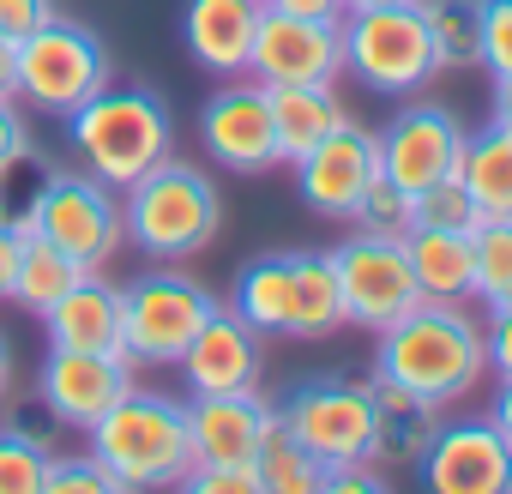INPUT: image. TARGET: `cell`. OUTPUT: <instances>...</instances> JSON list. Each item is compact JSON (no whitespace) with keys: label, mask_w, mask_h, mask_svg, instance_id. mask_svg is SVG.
Segmentation results:
<instances>
[{"label":"cell","mask_w":512,"mask_h":494,"mask_svg":"<svg viewBox=\"0 0 512 494\" xmlns=\"http://www.w3.org/2000/svg\"><path fill=\"white\" fill-rule=\"evenodd\" d=\"M368 386H374V470H416L440 428V404L380 374Z\"/></svg>","instance_id":"cell-20"},{"label":"cell","mask_w":512,"mask_h":494,"mask_svg":"<svg viewBox=\"0 0 512 494\" xmlns=\"http://www.w3.org/2000/svg\"><path fill=\"white\" fill-rule=\"evenodd\" d=\"M49 344L55 350H121V290L103 284L97 272H85L67 296H55L43 314ZM127 356V350H121Z\"/></svg>","instance_id":"cell-21"},{"label":"cell","mask_w":512,"mask_h":494,"mask_svg":"<svg viewBox=\"0 0 512 494\" xmlns=\"http://www.w3.org/2000/svg\"><path fill=\"white\" fill-rule=\"evenodd\" d=\"M404 254L416 272V290L434 302H470V235L464 229H428L410 223Z\"/></svg>","instance_id":"cell-23"},{"label":"cell","mask_w":512,"mask_h":494,"mask_svg":"<svg viewBox=\"0 0 512 494\" xmlns=\"http://www.w3.org/2000/svg\"><path fill=\"white\" fill-rule=\"evenodd\" d=\"M278 422L302 440L320 470L374 464V386L368 380H308Z\"/></svg>","instance_id":"cell-9"},{"label":"cell","mask_w":512,"mask_h":494,"mask_svg":"<svg viewBox=\"0 0 512 494\" xmlns=\"http://www.w3.org/2000/svg\"><path fill=\"white\" fill-rule=\"evenodd\" d=\"M13 272H19V229L0 217V302H13Z\"/></svg>","instance_id":"cell-41"},{"label":"cell","mask_w":512,"mask_h":494,"mask_svg":"<svg viewBox=\"0 0 512 494\" xmlns=\"http://www.w3.org/2000/svg\"><path fill=\"white\" fill-rule=\"evenodd\" d=\"M440 67H482V0H416Z\"/></svg>","instance_id":"cell-28"},{"label":"cell","mask_w":512,"mask_h":494,"mask_svg":"<svg viewBox=\"0 0 512 494\" xmlns=\"http://www.w3.org/2000/svg\"><path fill=\"white\" fill-rule=\"evenodd\" d=\"M482 344H488V374L512 380V296L488 308V326H482Z\"/></svg>","instance_id":"cell-37"},{"label":"cell","mask_w":512,"mask_h":494,"mask_svg":"<svg viewBox=\"0 0 512 494\" xmlns=\"http://www.w3.org/2000/svg\"><path fill=\"white\" fill-rule=\"evenodd\" d=\"M199 392H253L260 386V368H266V350H260V332H253L235 308H211V320L193 332V344L181 350L175 362Z\"/></svg>","instance_id":"cell-18"},{"label":"cell","mask_w":512,"mask_h":494,"mask_svg":"<svg viewBox=\"0 0 512 494\" xmlns=\"http://www.w3.org/2000/svg\"><path fill=\"white\" fill-rule=\"evenodd\" d=\"M43 494H121V482L103 470L97 452H85V458H55V452H49Z\"/></svg>","instance_id":"cell-34"},{"label":"cell","mask_w":512,"mask_h":494,"mask_svg":"<svg viewBox=\"0 0 512 494\" xmlns=\"http://www.w3.org/2000/svg\"><path fill=\"white\" fill-rule=\"evenodd\" d=\"M49 19H55V0H0V37L7 43H25Z\"/></svg>","instance_id":"cell-38"},{"label":"cell","mask_w":512,"mask_h":494,"mask_svg":"<svg viewBox=\"0 0 512 494\" xmlns=\"http://www.w3.org/2000/svg\"><path fill=\"white\" fill-rule=\"evenodd\" d=\"M235 314L260 338H284V326H290V254H266V260L241 266Z\"/></svg>","instance_id":"cell-26"},{"label":"cell","mask_w":512,"mask_h":494,"mask_svg":"<svg viewBox=\"0 0 512 494\" xmlns=\"http://www.w3.org/2000/svg\"><path fill=\"white\" fill-rule=\"evenodd\" d=\"M181 488H193V494H260V464H193Z\"/></svg>","instance_id":"cell-36"},{"label":"cell","mask_w":512,"mask_h":494,"mask_svg":"<svg viewBox=\"0 0 512 494\" xmlns=\"http://www.w3.org/2000/svg\"><path fill=\"white\" fill-rule=\"evenodd\" d=\"M374 374L398 380L422 398H434L440 410L470 398L488 374V344H482V320L464 302H434L422 296L404 320H392L386 332H374Z\"/></svg>","instance_id":"cell-1"},{"label":"cell","mask_w":512,"mask_h":494,"mask_svg":"<svg viewBox=\"0 0 512 494\" xmlns=\"http://www.w3.org/2000/svg\"><path fill=\"white\" fill-rule=\"evenodd\" d=\"M67 133H73V151L85 157V169L115 193L133 187L163 157H175V121H169L163 97H151V91L103 85L91 103H79L67 115Z\"/></svg>","instance_id":"cell-4"},{"label":"cell","mask_w":512,"mask_h":494,"mask_svg":"<svg viewBox=\"0 0 512 494\" xmlns=\"http://www.w3.org/2000/svg\"><path fill=\"white\" fill-rule=\"evenodd\" d=\"M91 452L121 488H181L193 470V440H187V404L163 392H127L115 410H103L91 428Z\"/></svg>","instance_id":"cell-3"},{"label":"cell","mask_w":512,"mask_h":494,"mask_svg":"<svg viewBox=\"0 0 512 494\" xmlns=\"http://www.w3.org/2000/svg\"><path fill=\"white\" fill-rule=\"evenodd\" d=\"M260 13H266V0H187L181 43L205 73L241 79L247 55H253V31H260Z\"/></svg>","instance_id":"cell-19"},{"label":"cell","mask_w":512,"mask_h":494,"mask_svg":"<svg viewBox=\"0 0 512 494\" xmlns=\"http://www.w3.org/2000/svg\"><path fill=\"white\" fill-rule=\"evenodd\" d=\"M199 139L229 175H266L278 169V127H272V97L260 79H223V91L199 109Z\"/></svg>","instance_id":"cell-12"},{"label":"cell","mask_w":512,"mask_h":494,"mask_svg":"<svg viewBox=\"0 0 512 494\" xmlns=\"http://www.w3.org/2000/svg\"><path fill=\"white\" fill-rule=\"evenodd\" d=\"M25 145H31L25 139V115L13 109V97H0V163H13Z\"/></svg>","instance_id":"cell-40"},{"label":"cell","mask_w":512,"mask_h":494,"mask_svg":"<svg viewBox=\"0 0 512 494\" xmlns=\"http://www.w3.org/2000/svg\"><path fill=\"white\" fill-rule=\"evenodd\" d=\"M332 266H338V290H344V326L386 332L392 320H404L422 302L416 272H410V254H404L398 235L356 229L350 241L332 247Z\"/></svg>","instance_id":"cell-10"},{"label":"cell","mask_w":512,"mask_h":494,"mask_svg":"<svg viewBox=\"0 0 512 494\" xmlns=\"http://www.w3.org/2000/svg\"><path fill=\"white\" fill-rule=\"evenodd\" d=\"M416 223H428V229H476L482 223V211H476V199H470V187L458 181V175H446V181H434L428 193H416Z\"/></svg>","instance_id":"cell-33"},{"label":"cell","mask_w":512,"mask_h":494,"mask_svg":"<svg viewBox=\"0 0 512 494\" xmlns=\"http://www.w3.org/2000/svg\"><path fill=\"white\" fill-rule=\"evenodd\" d=\"M43 410L61 422V428H91L103 410H115L127 392H133V362L121 350H55L49 344V362H43Z\"/></svg>","instance_id":"cell-14"},{"label":"cell","mask_w":512,"mask_h":494,"mask_svg":"<svg viewBox=\"0 0 512 494\" xmlns=\"http://www.w3.org/2000/svg\"><path fill=\"white\" fill-rule=\"evenodd\" d=\"M266 7L290 13V19H320V25H344V0H266Z\"/></svg>","instance_id":"cell-39"},{"label":"cell","mask_w":512,"mask_h":494,"mask_svg":"<svg viewBox=\"0 0 512 494\" xmlns=\"http://www.w3.org/2000/svg\"><path fill=\"white\" fill-rule=\"evenodd\" d=\"M344 326V290L332 254H290V326L284 338H332Z\"/></svg>","instance_id":"cell-24"},{"label":"cell","mask_w":512,"mask_h":494,"mask_svg":"<svg viewBox=\"0 0 512 494\" xmlns=\"http://www.w3.org/2000/svg\"><path fill=\"white\" fill-rule=\"evenodd\" d=\"M290 169H296V187H302L308 211L350 223V211L362 205V193L380 181V145H374V133H362L356 121H338V127H332L302 163H290Z\"/></svg>","instance_id":"cell-15"},{"label":"cell","mask_w":512,"mask_h":494,"mask_svg":"<svg viewBox=\"0 0 512 494\" xmlns=\"http://www.w3.org/2000/svg\"><path fill=\"white\" fill-rule=\"evenodd\" d=\"M416 470L434 494H506V434L494 422L434 428Z\"/></svg>","instance_id":"cell-17"},{"label":"cell","mask_w":512,"mask_h":494,"mask_svg":"<svg viewBox=\"0 0 512 494\" xmlns=\"http://www.w3.org/2000/svg\"><path fill=\"white\" fill-rule=\"evenodd\" d=\"M494 121L512 127V79H494Z\"/></svg>","instance_id":"cell-44"},{"label":"cell","mask_w":512,"mask_h":494,"mask_svg":"<svg viewBox=\"0 0 512 494\" xmlns=\"http://www.w3.org/2000/svg\"><path fill=\"white\" fill-rule=\"evenodd\" d=\"M350 223H356V229H368V235H398V241H404V235H410V223H416V199L380 175V181L362 193V205L350 211Z\"/></svg>","instance_id":"cell-32"},{"label":"cell","mask_w":512,"mask_h":494,"mask_svg":"<svg viewBox=\"0 0 512 494\" xmlns=\"http://www.w3.org/2000/svg\"><path fill=\"white\" fill-rule=\"evenodd\" d=\"M338 31H344V73L362 79L374 97H422L446 73L416 0L344 13Z\"/></svg>","instance_id":"cell-5"},{"label":"cell","mask_w":512,"mask_h":494,"mask_svg":"<svg viewBox=\"0 0 512 494\" xmlns=\"http://www.w3.org/2000/svg\"><path fill=\"white\" fill-rule=\"evenodd\" d=\"M344 73V31L320 19H290L278 7L260 13L247 55V79L260 85H338Z\"/></svg>","instance_id":"cell-13"},{"label":"cell","mask_w":512,"mask_h":494,"mask_svg":"<svg viewBox=\"0 0 512 494\" xmlns=\"http://www.w3.org/2000/svg\"><path fill=\"white\" fill-rule=\"evenodd\" d=\"M115 79V67H109V49H103V37L91 31V25H79V19H49V25H37L25 43H19V97L31 103V109H43V115H73L79 103H91L103 85Z\"/></svg>","instance_id":"cell-6"},{"label":"cell","mask_w":512,"mask_h":494,"mask_svg":"<svg viewBox=\"0 0 512 494\" xmlns=\"http://www.w3.org/2000/svg\"><path fill=\"white\" fill-rule=\"evenodd\" d=\"M260 494H320V482H326V470L302 452V440L278 422L272 434H266V446H260Z\"/></svg>","instance_id":"cell-30"},{"label":"cell","mask_w":512,"mask_h":494,"mask_svg":"<svg viewBox=\"0 0 512 494\" xmlns=\"http://www.w3.org/2000/svg\"><path fill=\"white\" fill-rule=\"evenodd\" d=\"M482 67L488 79H512V0H482Z\"/></svg>","instance_id":"cell-35"},{"label":"cell","mask_w":512,"mask_h":494,"mask_svg":"<svg viewBox=\"0 0 512 494\" xmlns=\"http://www.w3.org/2000/svg\"><path fill=\"white\" fill-rule=\"evenodd\" d=\"M217 296L181 272H145L121 290V350L133 368H175L193 332L211 320Z\"/></svg>","instance_id":"cell-8"},{"label":"cell","mask_w":512,"mask_h":494,"mask_svg":"<svg viewBox=\"0 0 512 494\" xmlns=\"http://www.w3.org/2000/svg\"><path fill=\"white\" fill-rule=\"evenodd\" d=\"M79 278H85V266H79L73 254H61L55 241H43L37 229L19 235V272H13V302H19V308L43 314V308H49L55 296H67Z\"/></svg>","instance_id":"cell-27"},{"label":"cell","mask_w":512,"mask_h":494,"mask_svg":"<svg viewBox=\"0 0 512 494\" xmlns=\"http://www.w3.org/2000/svg\"><path fill=\"white\" fill-rule=\"evenodd\" d=\"M506 494H512V440H506Z\"/></svg>","instance_id":"cell-47"},{"label":"cell","mask_w":512,"mask_h":494,"mask_svg":"<svg viewBox=\"0 0 512 494\" xmlns=\"http://www.w3.org/2000/svg\"><path fill=\"white\" fill-rule=\"evenodd\" d=\"M121 193H127L121 199L127 241L139 247V254L163 260V266L199 254V247H211L217 229H223V199H217L211 175L193 169V163H181V157H163L157 169H145Z\"/></svg>","instance_id":"cell-2"},{"label":"cell","mask_w":512,"mask_h":494,"mask_svg":"<svg viewBox=\"0 0 512 494\" xmlns=\"http://www.w3.org/2000/svg\"><path fill=\"white\" fill-rule=\"evenodd\" d=\"M488 422L512 440V380H500V386H494V398H488Z\"/></svg>","instance_id":"cell-42"},{"label":"cell","mask_w":512,"mask_h":494,"mask_svg":"<svg viewBox=\"0 0 512 494\" xmlns=\"http://www.w3.org/2000/svg\"><path fill=\"white\" fill-rule=\"evenodd\" d=\"M25 217H31V229L43 241H55L61 254H73L85 272H103L115 260V247L127 241L121 199L91 169H55V175H43V187L31 193Z\"/></svg>","instance_id":"cell-7"},{"label":"cell","mask_w":512,"mask_h":494,"mask_svg":"<svg viewBox=\"0 0 512 494\" xmlns=\"http://www.w3.org/2000/svg\"><path fill=\"white\" fill-rule=\"evenodd\" d=\"M266 97H272V127H278L284 163H302L338 121H350L332 85H266Z\"/></svg>","instance_id":"cell-22"},{"label":"cell","mask_w":512,"mask_h":494,"mask_svg":"<svg viewBox=\"0 0 512 494\" xmlns=\"http://www.w3.org/2000/svg\"><path fill=\"white\" fill-rule=\"evenodd\" d=\"M470 296L488 308L512 296V217H482L470 229Z\"/></svg>","instance_id":"cell-29"},{"label":"cell","mask_w":512,"mask_h":494,"mask_svg":"<svg viewBox=\"0 0 512 494\" xmlns=\"http://www.w3.org/2000/svg\"><path fill=\"white\" fill-rule=\"evenodd\" d=\"M43 470H49V446L0 428V494H43Z\"/></svg>","instance_id":"cell-31"},{"label":"cell","mask_w":512,"mask_h":494,"mask_svg":"<svg viewBox=\"0 0 512 494\" xmlns=\"http://www.w3.org/2000/svg\"><path fill=\"white\" fill-rule=\"evenodd\" d=\"M272 428H278V410L260 398V386L253 392H199L187 404L193 464H253Z\"/></svg>","instance_id":"cell-16"},{"label":"cell","mask_w":512,"mask_h":494,"mask_svg":"<svg viewBox=\"0 0 512 494\" xmlns=\"http://www.w3.org/2000/svg\"><path fill=\"white\" fill-rule=\"evenodd\" d=\"M464 139H470V133H464V121H458L452 109H440V103H404V109L386 121V133H374V145H380V175L416 199V193H428L434 181L458 175Z\"/></svg>","instance_id":"cell-11"},{"label":"cell","mask_w":512,"mask_h":494,"mask_svg":"<svg viewBox=\"0 0 512 494\" xmlns=\"http://www.w3.org/2000/svg\"><path fill=\"white\" fill-rule=\"evenodd\" d=\"M362 7H398V0H344V13H362Z\"/></svg>","instance_id":"cell-46"},{"label":"cell","mask_w":512,"mask_h":494,"mask_svg":"<svg viewBox=\"0 0 512 494\" xmlns=\"http://www.w3.org/2000/svg\"><path fill=\"white\" fill-rule=\"evenodd\" d=\"M7 386H13V350H7V338H0V404H7Z\"/></svg>","instance_id":"cell-45"},{"label":"cell","mask_w":512,"mask_h":494,"mask_svg":"<svg viewBox=\"0 0 512 494\" xmlns=\"http://www.w3.org/2000/svg\"><path fill=\"white\" fill-rule=\"evenodd\" d=\"M0 97H19V43L0 37Z\"/></svg>","instance_id":"cell-43"},{"label":"cell","mask_w":512,"mask_h":494,"mask_svg":"<svg viewBox=\"0 0 512 494\" xmlns=\"http://www.w3.org/2000/svg\"><path fill=\"white\" fill-rule=\"evenodd\" d=\"M458 181L470 187L482 217H512V127L488 121L482 133H470L458 157Z\"/></svg>","instance_id":"cell-25"}]
</instances>
